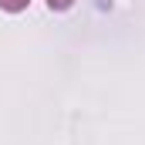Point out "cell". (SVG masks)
Segmentation results:
<instances>
[{
  "label": "cell",
  "instance_id": "cell-1",
  "mask_svg": "<svg viewBox=\"0 0 145 145\" xmlns=\"http://www.w3.org/2000/svg\"><path fill=\"white\" fill-rule=\"evenodd\" d=\"M27 3H31V0H0V7H3V10H10V14H17V10H24Z\"/></svg>",
  "mask_w": 145,
  "mask_h": 145
},
{
  "label": "cell",
  "instance_id": "cell-2",
  "mask_svg": "<svg viewBox=\"0 0 145 145\" xmlns=\"http://www.w3.org/2000/svg\"><path fill=\"white\" fill-rule=\"evenodd\" d=\"M71 3H74V0H47V7H51V10H68Z\"/></svg>",
  "mask_w": 145,
  "mask_h": 145
}]
</instances>
